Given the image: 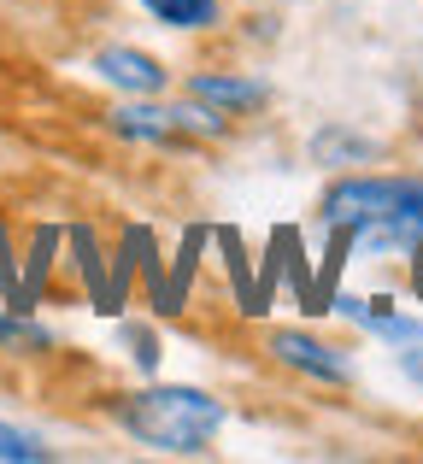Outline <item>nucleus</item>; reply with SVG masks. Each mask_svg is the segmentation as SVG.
<instances>
[{
  "label": "nucleus",
  "mask_w": 423,
  "mask_h": 464,
  "mask_svg": "<svg viewBox=\"0 0 423 464\" xmlns=\"http://www.w3.org/2000/svg\"><path fill=\"white\" fill-rule=\"evenodd\" d=\"M118 423L159 453H207L224 430V406L200 388H141L118 406Z\"/></svg>",
  "instance_id": "f257e3e1"
},
{
  "label": "nucleus",
  "mask_w": 423,
  "mask_h": 464,
  "mask_svg": "<svg viewBox=\"0 0 423 464\" xmlns=\"http://www.w3.org/2000/svg\"><path fill=\"white\" fill-rule=\"evenodd\" d=\"M412 194H418L412 177H347V182H335L330 200H323V224L330 229H353L359 236V229L389 224Z\"/></svg>",
  "instance_id": "f03ea898"
},
{
  "label": "nucleus",
  "mask_w": 423,
  "mask_h": 464,
  "mask_svg": "<svg viewBox=\"0 0 423 464\" xmlns=\"http://www.w3.org/2000/svg\"><path fill=\"white\" fill-rule=\"evenodd\" d=\"M112 130L130 141H183V136H217L224 118L200 106H118Z\"/></svg>",
  "instance_id": "7ed1b4c3"
},
{
  "label": "nucleus",
  "mask_w": 423,
  "mask_h": 464,
  "mask_svg": "<svg viewBox=\"0 0 423 464\" xmlns=\"http://www.w3.org/2000/svg\"><path fill=\"white\" fill-rule=\"evenodd\" d=\"M271 353L288 364V371H306V376H318V382H335V388L347 382V359L341 353L323 347V341H312V335H300V329H276Z\"/></svg>",
  "instance_id": "20e7f679"
},
{
  "label": "nucleus",
  "mask_w": 423,
  "mask_h": 464,
  "mask_svg": "<svg viewBox=\"0 0 423 464\" xmlns=\"http://www.w3.org/2000/svg\"><path fill=\"white\" fill-rule=\"evenodd\" d=\"M94 71H101L112 89L124 94H159L165 89V71L153 53H136V47H106L101 59H94Z\"/></svg>",
  "instance_id": "39448f33"
},
{
  "label": "nucleus",
  "mask_w": 423,
  "mask_h": 464,
  "mask_svg": "<svg viewBox=\"0 0 423 464\" xmlns=\"http://www.w3.org/2000/svg\"><path fill=\"white\" fill-rule=\"evenodd\" d=\"M188 94L207 101V106H217V112H259V106L271 101L264 82H253V77H212V71L188 82Z\"/></svg>",
  "instance_id": "423d86ee"
},
{
  "label": "nucleus",
  "mask_w": 423,
  "mask_h": 464,
  "mask_svg": "<svg viewBox=\"0 0 423 464\" xmlns=\"http://www.w3.org/2000/svg\"><path fill=\"white\" fill-rule=\"evenodd\" d=\"M341 312H347V317H359L370 335H389V341H418V335H423L412 317L389 312V300H341Z\"/></svg>",
  "instance_id": "0eeeda50"
},
{
  "label": "nucleus",
  "mask_w": 423,
  "mask_h": 464,
  "mask_svg": "<svg viewBox=\"0 0 423 464\" xmlns=\"http://www.w3.org/2000/svg\"><path fill=\"white\" fill-rule=\"evenodd\" d=\"M165 30H212L217 24V0H141Z\"/></svg>",
  "instance_id": "6e6552de"
},
{
  "label": "nucleus",
  "mask_w": 423,
  "mask_h": 464,
  "mask_svg": "<svg viewBox=\"0 0 423 464\" xmlns=\"http://www.w3.org/2000/svg\"><path fill=\"white\" fill-rule=\"evenodd\" d=\"M0 459H6V464H42L47 447L35 441V435H24V430H12V423H0Z\"/></svg>",
  "instance_id": "1a4fd4ad"
},
{
  "label": "nucleus",
  "mask_w": 423,
  "mask_h": 464,
  "mask_svg": "<svg viewBox=\"0 0 423 464\" xmlns=\"http://www.w3.org/2000/svg\"><path fill=\"white\" fill-rule=\"evenodd\" d=\"M0 341H6V347H47V329L18 324V317H0Z\"/></svg>",
  "instance_id": "9d476101"
},
{
  "label": "nucleus",
  "mask_w": 423,
  "mask_h": 464,
  "mask_svg": "<svg viewBox=\"0 0 423 464\" xmlns=\"http://www.w3.org/2000/svg\"><path fill=\"white\" fill-rule=\"evenodd\" d=\"M330 153H341V159H370V141H353V136H318V159H330Z\"/></svg>",
  "instance_id": "9b49d317"
},
{
  "label": "nucleus",
  "mask_w": 423,
  "mask_h": 464,
  "mask_svg": "<svg viewBox=\"0 0 423 464\" xmlns=\"http://www.w3.org/2000/svg\"><path fill=\"white\" fill-rule=\"evenodd\" d=\"M406 376H412V382H423V347L406 353Z\"/></svg>",
  "instance_id": "f8f14e48"
}]
</instances>
